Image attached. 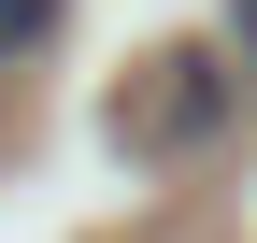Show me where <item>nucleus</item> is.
<instances>
[{"label": "nucleus", "instance_id": "obj_2", "mask_svg": "<svg viewBox=\"0 0 257 243\" xmlns=\"http://www.w3.org/2000/svg\"><path fill=\"white\" fill-rule=\"evenodd\" d=\"M43 29H57V0H0V57H29Z\"/></svg>", "mask_w": 257, "mask_h": 243}, {"label": "nucleus", "instance_id": "obj_1", "mask_svg": "<svg viewBox=\"0 0 257 243\" xmlns=\"http://www.w3.org/2000/svg\"><path fill=\"white\" fill-rule=\"evenodd\" d=\"M200 114H214V86H200V57H172V86H157V114H143V129H157V143H186Z\"/></svg>", "mask_w": 257, "mask_h": 243}, {"label": "nucleus", "instance_id": "obj_3", "mask_svg": "<svg viewBox=\"0 0 257 243\" xmlns=\"http://www.w3.org/2000/svg\"><path fill=\"white\" fill-rule=\"evenodd\" d=\"M229 29H243V43H257V0H229Z\"/></svg>", "mask_w": 257, "mask_h": 243}]
</instances>
